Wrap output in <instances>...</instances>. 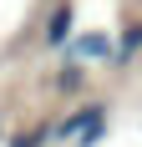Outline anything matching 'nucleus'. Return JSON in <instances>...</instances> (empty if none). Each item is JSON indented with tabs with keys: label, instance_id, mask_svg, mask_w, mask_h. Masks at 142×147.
Here are the masks:
<instances>
[{
	"label": "nucleus",
	"instance_id": "obj_6",
	"mask_svg": "<svg viewBox=\"0 0 142 147\" xmlns=\"http://www.w3.org/2000/svg\"><path fill=\"white\" fill-rule=\"evenodd\" d=\"M81 86V66H66V71H61V91H76Z\"/></svg>",
	"mask_w": 142,
	"mask_h": 147
},
{
	"label": "nucleus",
	"instance_id": "obj_3",
	"mask_svg": "<svg viewBox=\"0 0 142 147\" xmlns=\"http://www.w3.org/2000/svg\"><path fill=\"white\" fill-rule=\"evenodd\" d=\"M66 30H71V5H56L51 26H46V46H66Z\"/></svg>",
	"mask_w": 142,
	"mask_h": 147
},
{
	"label": "nucleus",
	"instance_id": "obj_2",
	"mask_svg": "<svg viewBox=\"0 0 142 147\" xmlns=\"http://www.w3.org/2000/svg\"><path fill=\"white\" fill-rule=\"evenodd\" d=\"M71 51H76V61H107L112 56V41H107L101 30H86V36H76Z\"/></svg>",
	"mask_w": 142,
	"mask_h": 147
},
{
	"label": "nucleus",
	"instance_id": "obj_4",
	"mask_svg": "<svg viewBox=\"0 0 142 147\" xmlns=\"http://www.w3.org/2000/svg\"><path fill=\"white\" fill-rule=\"evenodd\" d=\"M142 51V26H132V30H122V41L112 46V61H127V56H137Z\"/></svg>",
	"mask_w": 142,
	"mask_h": 147
},
{
	"label": "nucleus",
	"instance_id": "obj_5",
	"mask_svg": "<svg viewBox=\"0 0 142 147\" xmlns=\"http://www.w3.org/2000/svg\"><path fill=\"white\" fill-rule=\"evenodd\" d=\"M46 137H51L46 127H30V132H15V137H10V147H46Z\"/></svg>",
	"mask_w": 142,
	"mask_h": 147
},
{
	"label": "nucleus",
	"instance_id": "obj_1",
	"mask_svg": "<svg viewBox=\"0 0 142 147\" xmlns=\"http://www.w3.org/2000/svg\"><path fill=\"white\" fill-rule=\"evenodd\" d=\"M101 132H107V107L91 102V107H81V112H71V117L61 122L51 137H66V142H76V147H91Z\"/></svg>",
	"mask_w": 142,
	"mask_h": 147
}]
</instances>
